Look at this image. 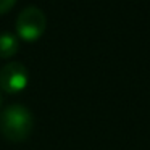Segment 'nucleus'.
I'll return each mask as SVG.
<instances>
[{
	"instance_id": "f257e3e1",
	"label": "nucleus",
	"mask_w": 150,
	"mask_h": 150,
	"mask_svg": "<svg viewBox=\"0 0 150 150\" xmlns=\"http://www.w3.org/2000/svg\"><path fill=\"white\" fill-rule=\"evenodd\" d=\"M34 116L28 107L21 103L8 105L0 111V132L11 142H23L31 136Z\"/></svg>"
},
{
	"instance_id": "39448f33",
	"label": "nucleus",
	"mask_w": 150,
	"mask_h": 150,
	"mask_svg": "<svg viewBox=\"0 0 150 150\" xmlns=\"http://www.w3.org/2000/svg\"><path fill=\"white\" fill-rule=\"evenodd\" d=\"M15 4H16V0H0V15L8 13L15 7Z\"/></svg>"
},
{
	"instance_id": "423d86ee",
	"label": "nucleus",
	"mask_w": 150,
	"mask_h": 150,
	"mask_svg": "<svg viewBox=\"0 0 150 150\" xmlns=\"http://www.w3.org/2000/svg\"><path fill=\"white\" fill-rule=\"evenodd\" d=\"M0 105H2V95H0Z\"/></svg>"
},
{
	"instance_id": "f03ea898",
	"label": "nucleus",
	"mask_w": 150,
	"mask_h": 150,
	"mask_svg": "<svg viewBox=\"0 0 150 150\" xmlns=\"http://www.w3.org/2000/svg\"><path fill=\"white\" fill-rule=\"evenodd\" d=\"M45 13L39 7H34V5L23 8L16 18V23H15L16 37L26 40V42H36L37 39H40L45 33Z\"/></svg>"
},
{
	"instance_id": "7ed1b4c3",
	"label": "nucleus",
	"mask_w": 150,
	"mask_h": 150,
	"mask_svg": "<svg viewBox=\"0 0 150 150\" xmlns=\"http://www.w3.org/2000/svg\"><path fill=\"white\" fill-rule=\"evenodd\" d=\"M29 73L20 62H10L0 68V89L7 94H20L28 87Z\"/></svg>"
},
{
	"instance_id": "20e7f679",
	"label": "nucleus",
	"mask_w": 150,
	"mask_h": 150,
	"mask_svg": "<svg viewBox=\"0 0 150 150\" xmlns=\"http://www.w3.org/2000/svg\"><path fill=\"white\" fill-rule=\"evenodd\" d=\"M20 49V39L11 33H0V58H11Z\"/></svg>"
}]
</instances>
